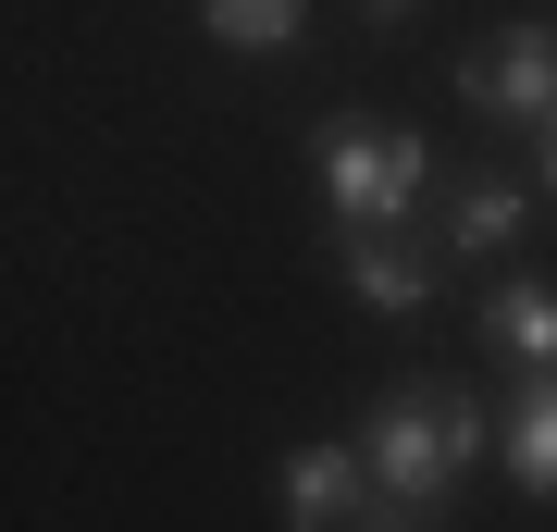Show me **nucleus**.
Instances as JSON below:
<instances>
[{"instance_id": "obj_1", "label": "nucleus", "mask_w": 557, "mask_h": 532, "mask_svg": "<svg viewBox=\"0 0 557 532\" xmlns=\"http://www.w3.org/2000/svg\"><path fill=\"white\" fill-rule=\"evenodd\" d=\"M359 458H372V495H384L359 532H409V520H434L446 483L483 458V409L446 396V384H397V396L372 409V434H359Z\"/></svg>"}, {"instance_id": "obj_2", "label": "nucleus", "mask_w": 557, "mask_h": 532, "mask_svg": "<svg viewBox=\"0 0 557 532\" xmlns=\"http://www.w3.org/2000/svg\"><path fill=\"white\" fill-rule=\"evenodd\" d=\"M421 186H434V149L397 137V124H335L322 137V211L347 236H384L397 211H421Z\"/></svg>"}, {"instance_id": "obj_3", "label": "nucleus", "mask_w": 557, "mask_h": 532, "mask_svg": "<svg viewBox=\"0 0 557 532\" xmlns=\"http://www.w3.org/2000/svg\"><path fill=\"white\" fill-rule=\"evenodd\" d=\"M471 99H483V112H520V124L545 137V124H557V25H520V38H496V50L471 62Z\"/></svg>"}, {"instance_id": "obj_4", "label": "nucleus", "mask_w": 557, "mask_h": 532, "mask_svg": "<svg viewBox=\"0 0 557 532\" xmlns=\"http://www.w3.org/2000/svg\"><path fill=\"white\" fill-rule=\"evenodd\" d=\"M359 495H372V458H359V446H298V458H285V520H298V532H347Z\"/></svg>"}, {"instance_id": "obj_5", "label": "nucleus", "mask_w": 557, "mask_h": 532, "mask_svg": "<svg viewBox=\"0 0 557 532\" xmlns=\"http://www.w3.org/2000/svg\"><path fill=\"white\" fill-rule=\"evenodd\" d=\"M483 347L520 372H557V285H496L483 297Z\"/></svg>"}, {"instance_id": "obj_6", "label": "nucleus", "mask_w": 557, "mask_h": 532, "mask_svg": "<svg viewBox=\"0 0 557 532\" xmlns=\"http://www.w3.org/2000/svg\"><path fill=\"white\" fill-rule=\"evenodd\" d=\"M347 285H359V310H421V297H434V273H421L397 236H347Z\"/></svg>"}, {"instance_id": "obj_7", "label": "nucleus", "mask_w": 557, "mask_h": 532, "mask_svg": "<svg viewBox=\"0 0 557 532\" xmlns=\"http://www.w3.org/2000/svg\"><path fill=\"white\" fill-rule=\"evenodd\" d=\"M508 471L533 483V495H557V372L520 384V409H508Z\"/></svg>"}, {"instance_id": "obj_8", "label": "nucleus", "mask_w": 557, "mask_h": 532, "mask_svg": "<svg viewBox=\"0 0 557 532\" xmlns=\"http://www.w3.org/2000/svg\"><path fill=\"white\" fill-rule=\"evenodd\" d=\"M199 13H211V38H223V50H285L310 0H199Z\"/></svg>"}, {"instance_id": "obj_9", "label": "nucleus", "mask_w": 557, "mask_h": 532, "mask_svg": "<svg viewBox=\"0 0 557 532\" xmlns=\"http://www.w3.org/2000/svg\"><path fill=\"white\" fill-rule=\"evenodd\" d=\"M520 236V186L508 174H471L458 186V248H508Z\"/></svg>"}, {"instance_id": "obj_10", "label": "nucleus", "mask_w": 557, "mask_h": 532, "mask_svg": "<svg viewBox=\"0 0 557 532\" xmlns=\"http://www.w3.org/2000/svg\"><path fill=\"white\" fill-rule=\"evenodd\" d=\"M545 198H557V124H545Z\"/></svg>"}, {"instance_id": "obj_11", "label": "nucleus", "mask_w": 557, "mask_h": 532, "mask_svg": "<svg viewBox=\"0 0 557 532\" xmlns=\"http://www.w3.org/2000/svg\"><path fill=\"white\" fill-rule=\"evenodd\" d=\"M372 13H409V0H372Z\"/></svg>"}]
</instances>
